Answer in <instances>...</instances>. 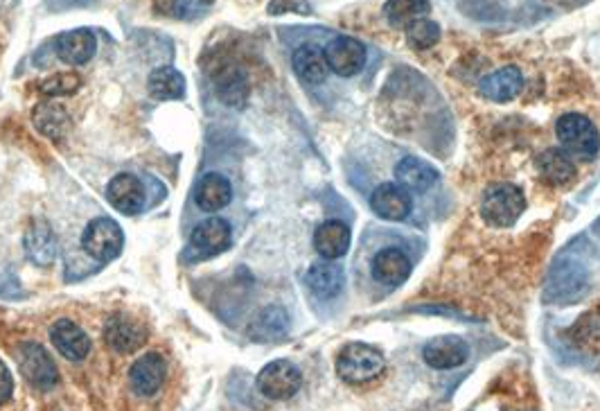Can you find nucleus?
Returning <instances> with one entry per match:
<instances>
[{"instance_id":"f257e3e1","label":"nucleus","mask_w":600,"mask_h":411,"mask_svg":"<svg viewBox=\"0 0 600 411\" xmlns=\"http://www.w3.org/2000/svg\"><path fill=\"white\" fill-rule=\"evenodd\" d=\"M386 369L384 355L375 346L352 341L343 346L337 357V373L343 382L348 384H368L377 380Z\"/></svg>"},{"instance_id":"f03ea898","label":"nucleus","mask_w":600,"mask_h":411,"mask_svg":"<svg viewBox=\"0 0 600 411\" xmlns=\"http://www.w3.org/2000/svg\"><path fill=\"white\" fill-rule=\"evenodd\" d=\"M562 150L582 161L596 159L600 152V134L594 122L582 113H564L555 125Z\"/></svg>"},{"instance_id":"7ed1b4c3","label":"nucleus","mask_w":600,"mask_h":411,"mask_svg":"<svg viewBox=\"0 0 600 411\" xmlns=\"http://www.w3.org/2000/svg\"><path fill=\"white\" fill-rule=\"evenodd\" d=\"M526 211V197L513 183H499L485 190L481 199V215L483 220L497 226V229H508Z\"/></svg>"},{"instance_id":"20e7f679","label":"nucleus","mask_w":600,"mask_h":411,"mask_svg":"<svg viewBox=\"0 0 600 411\" xmlns=\"http://www.w3.org/2000/svg\"><path fill=\"white\" fill-rule=\"evenodd\" d=\"M16 362H19L23 378L28 380L34 389L50 391L57 387V366L52 362L50 353L41 344H37V341H23V344L16 346Z\"/></svg>"},{"instance_id":"39448f33","label":"nucleus","mask_w":600,"mask_h":411,"mask_svg":"<svg viewBox=\"0 0 600 411\" xmlns=\"http://www.w3.org/2000/svg\"><path fill=\"white\" fill-rule=\"evenodd\" d=\"M122 247H125V233H122L120 224L109 220V217H97L82 233V249L93 260L109 262L118 258Z\"/></svg>"},{"instance_id":"423d86ee","label":"nucleus","mask_w":600,"mask_h":411,"mask_svg":"<svg viewBox=\"0 0 600 411\" xmlns=\"http://www.w3.org/2000/svg\"><path fill=\"white\" fill-rule=\"evenodd\" d=\"M258 391L269 400H289L303 387V373L294 362L276 360L269 362L258 373Z\"/></svg>"},{"instance_id":"0eeeda50","label":"nucleus","mask_w":600,"mask_h":411,"mask_svg":"<svg viewBox=\"0 0 600 411\" xmlns=\"http://www.w3.org/2000/svg\"><path fill=\"white\" fill-rule=\"evenodd\" d=\"M587 290V269L580 262L562 260L553 267L549 285H546V299L551 303H576Z\"/></svg>"},{"instance_id":"6e6552de","label":"nucleus","mask_w":600,"mask_h":411,"mask_svg":"<svg viewBox=\"0 0 600 411\" xmlns=\"http://www.w3.org/2000/svg\"><path fill=\"white\" fill-rule=\"evenodd\" d=\"M104 341L116 353H136L145 346L147 330L143 323L131 319L129 314H111L104 323Z\"/></svg>"},{"instance_id":"1a4fd4ad","label":"nucleus","mask_w":600,"mask_h":411,"mask_svg":"<svg viewBox=\"0 0 600 411\" xmlns=\"http://www.w3.org/2000/svg\"><path fill=\"white\" fill-rule=\"evenodd\" d=\"M470 357V346L463 337L456 335H440L429 339L422 348V360L436 371H452L463 366Z\"/></svg>"},{"instance_id":"9d476101","label":"nucleus","mask_w":600,"mask_h":411,"mask_svg":"<svg viewBox=\"0 0 600 411\" xmlns=\"http://www.w3.org/2000/svg\"><path fill=\"white\" fill-rule=\"evenodd\" d=\"M366 46L352 37H334L325 46V59L332 73L339 77L357 75L366 66Z\"/></svg>"},{"instance_id":"9b49d317","label":"nucleus","mask_w":600,"mask_h":411,"mask_svg":"<svg viewBox=\"0 0 600 411\" xmlns=\"http://www.w3.org/2000/svg\"><path fill=\"white\" fill-rule=\"evenodd\" d=\"M231 247V226L222 217H208L190 235V249L199 258L219 256Z\"/></svg>"},{"instance_id":"f8f14e48","label":"nucleus","mask_w":600,"mask_h":411,"mask_svg":"<svg viewBox=\"0 0 600 411\" xmlns=\"http://www.w3.org/2000/svg\"><path fill=\"white\" fill-rule=\"evenodd\" d=\"M370 208H373L377 217L388 222H402L404 217H409L413 208V199L407 188H402L400 183H382L377 186L373 195H370Z\"/></svg>"},{"instance_id":"ddd939ff","label":"nucleus","mask_w":600,"mask_h":411,"mask_svg":"<svg viewBox=\"0 0 600 411\" xmlns=\"http://www.w3.org/2000/svg\"><path fill=\"white\" fill-rule=\"evenodd\" d=\"M109 204L122 215H136L145 206V188L134 174H116L107 186Z\"/></svg>"},{"instance_id":"4468645a","label":"nucleus","mask_w":600,"mask_h":411,"mask_svg":"<svg viewBox=\"0 0 600 411\" xmlns=\"http://www.w3.org/2000/svg\"><path fill=\"white\" fill-rule=\"evenodd\" d=\"M215 93L217 98L222 100L226 107L233 109H244L246 102H249L251 95V84H249V75H246L244 68L228 64L224 68H219L215 80Z\"/></svg>"},{"instance_id":"2eb2a0df","label":"nucleus","mask_w":600,"mask_h":411,"mask_svg":"<svg viewBox=\"0 0 600 411\" xmlns=\"http://www.w3.org/2000/svg\"><path fill=\"white\" fill-rule=\"evenodd\" d=\"M50 341L55 351H59V355H64L70 362H82L91 353V339L70 319H59L50 328Z\"/></svg>"},{"instance_id":"dca6fc26","label":"nucleus","mask_w":600,"mask_h":411,"mask_svg":"<svg viewBox=\"0 0 600 411\" xmlns=\"http://www.w3.org/2000/svg\"><path fill=\"white\" fill-rule=\"evenodd\" d=\"M57 57L68 66H84L95 57L97 39L88 28H77L59 34L55 41Z\"/></svg>"},{"instance_id":"f3484780","label":"nucleus","mask_w":600,"mask_h":411,"mask_svg":"<svg viewBox=\"0 0 600 411\" xmlns=\"http://www.w3.org/2000/svg\"><path fill=\"white\" fill-rule=\"evenodd\" d=\"M25 256L39 267H48L57 258V235L46 220H34L23 238Z\"/></svg>"},{"instance_id":"a211bd4d","label":"nucleus","mask_w":600,"mask_h":411,"mask_svg":"<svg viewBox=\"0 0 600 411\" xmlns=\"http://www.w3.org/2000/svg\"><path fill=\"white\" fill-rule=\"evenodd\" d=\"M32 125L37 127L41 136L50 138V141H61L68 136L70 131V113L64 104L57 100H41L37 107L32 109Z\"/></svg>"},{"instance_id":"6ab92c4d","label":"nucleus","mask_w":600,"mask_h":411,"mask_svg":"<svg viewBox=\"0 0 600 411\" xmlns=\"http://www.w3.org/2000/svg\"><path fill=\"white\" fill-rule=\"evenodd\" d=\"M129 382L138 396H154L165 382V360L161 353H145L129 371Z\"/></svg>"},{"instance_id":"aec40b11","label":"nucleus","mask_w":600,"mask_h":411,"mask_svg":"<svg viewBox=\"0 0 600 411\" xmlns=\"http://www.w3.org/2000/svg\"><path fill=\"white\" fill-rule=\"evenodd\" d=\"M289 314L280 305H267L262 308L249 323V339L258 341V344H271V341H280L289 335Z\"/></svg>"},{"instance_id":"412c9836","label":"nucleus","mask_w":600,"mask_h":411,"mask_svg":"<svg viewBox=\"0 0 600 411\" xmlns=\"http://www.w3.org/2000/svg\"><path fill=\"white\" fill-rule=\"evenodd\" d=\"M411 260L407 253L397 247H388L382 249L370 262V271H373V278L384 285L397 287L402 285L407 278L411 276Z\"/></svg>"},{"instance_id":"4be33fe9","label":"nucleus","mask_w":600,"mask_h":411,"mask_svg":"<svg viewBox=\"0 0 600 411\" xmlns=\"http://www.w3.org/2000/svg\"><path fill=\"white\" fill-rule=\"evenodd\" d=\"M535 168L540 172L542 181L555 188H567L578 177L576 163L564 150H546L537 156Z\"/></svg>"},{"instance_id":"5701e85b","label":"nucleus","mask_w":600,"mask_h":411,"mask_svg":"<svg viewBox=\"0 0 600 411\" xmlns=\"http://www.w3.org/2000/svg\"><path fill=\"white\" fill-rule=\"evenodd\" d=\"M314 249L325 260L343 258L350 249V229L346 222L328 220L316 226Z\"/></svg>"},{"instance_id":"b1692460","label":"nucleus","mask_w":600,"mask_h":411,"mask_svg":"<svg viewBox=\"0 0 600 411\" xmlns=\"http://www.w3.org/2000/svg\"><path fill=\"white\" fill-rule=\"evenodd\" d=\"M524 89V75L517 66L499 68L481 80V93L492 102H510L515 100Z\"/></svg>"},{"instance_id":"393cba45","label":"nucleus","mask_w":600,"mask_h":411,"mask_svg":"<svg viewBox=\"0 0 600 411\" xmlns=\"http://www.w3.org/2000/svg\"><path fill=\"white\" fill-rule=\"evenodd\" d=\"M291 66H294L298 80H303L305 84H323L330 75L325 50L314 46V43H305V46L296 48L294 57H291Z\"/></svg>"},{"instance_id":"a878e982","label":"nucleus","mask_w":600,"mask_h":411,"mask_svg":"<svg viewBox=\"0 0 600 411\" xmlns=\"http://www.w3.org/2000/svg\"><path fill=\"white\" fill-rule=\"evenodd\" d=\"M395 179L402 188L413 192H427L438 183V170L425 159H418V156H404L395 165Z\"/></svg>"},{"instance_id":"bb28decb","label":"nucleus","mask_w":600,"mask_h":411,"mask_svg":"<svg viewBox=\"0 0 600 411\" xmlns=\"http://www.w3.org/2000/svg\"><path fill=\"white\" fill-rule=\"evenodd\" d=\"M197 206L206 213H217L231 204L233 199V188L224 174L219 172H208L206 177H201L197 183V192H194Z\"/></svg>"},{"instance_id":"cd10ccee","label":"nucleus","mask_w":600,"mask_h":411,"mask_svg":"<svg viewBox=\"0 0 600 411\" xmlns=\"http://www.w3.org/2000/svg\"><path fill=\"white\" fill-rule=\"evenodd\" d=\"M305 283L319 299H334L341 294L346 278H343V269L337 262L323 258L307 269Z\"/></svg>"},{"instance_id":"c85d7f7f","label":"nucleus","mask_w":600,"mask_h":411,"mask_svg":"<svg viewBox=\"0 0 600 411\" xmlns=\"http://www.w3.org/2000/svg\"><path fill=\"white\" fill-rule=\"evenodd\" d=\"M147 91L154 100H183L185 98V77L172 66H161L149 73Z\"/></svg>"},{"instance_id":"c756f323","label":"nucleus","mask_w":600,"mask_h":411,"mask_svg":"<svg viewBox=\"0 0 600 411\" xmlns=\"http://www.w3.org/2000/svg\"><path fill=\"white\" fill-rule=\"evenodd\" d=\"M429 10V0H388L384 7L388 23L395 28H409L413 21L425 19Z\"/></svg>"},{"instance_id":"7c9ffc66","label":"nucleus","mask_w":600,"mask_h":411,"mask_svg":"<svg viewBox=\"0 0 600 411\" xmlns=\"http://www.w3.org/2000/svg\"><path fill=\"white\" fill-rule=\"evenodd\" d=\"M571 335L580 348H589V351L600 353V305H596V308L589 310L587 314H582L576 321V326H573Z\"/></svg>"},{"instance_id":"2f4dec72","label":"nucleus","mask_w":600,"mask_h":411,"mask_svg":"<svg viewBox=\"0 0 600 411\" xmlns=\"http://www.w3.org/2000/svg\"><path fill=\"white\" fill-rule=\"evenodd\" d=\"M407 30V41H409V46L411 48H416V50H429V48H434L436 43H438V39H440V28H438V23H434V21H429V19H418V21H413L409 28H404Z\"/></svg>"},{"instance_id":"473e14b6","label":"nucleus","mask_w":600,"mask_h":411,"mask_svg":"<svg viewBox=\"0 0 600 411\" xmlns=\"http://www.w3.org/2000/svg\"><path fill=\"white\" fill-rule=\"evenodd\" d=\"M82 86V77L77 73H57L46 77L39 84V91L43 98H61V95H73Z\"/></svg>"},{"instance_id":"72a5a7b5","label":"nucleus","mask_w":600,"mask_h":411,"mask_svg":"<svg viewBox=\"0 0 600 411\" xmlns=\"http://www.w3.org/2000/svg\"><path fill=\"white\" fill-rule=\"evenodd\" d=\"M12 393H14V378L10 369L5 366V362L0 360V405H5V402L12 398Z\"/></svg>"},{"instance_id":"f704fd0d","label":"nucleus","mask_w":600,"mask_h":411,"mask_svg":"<svg viewBox=\"0 0 600 411\" xmlns=\"http://www.w3.org/2000/svg\"><path fill=\"white\" fill-rule=\"evenodd\" d=\"M210 0H176V16H181V19H190V16L199 10V7L208 5Z\"/></svg>"}]
</instances>
